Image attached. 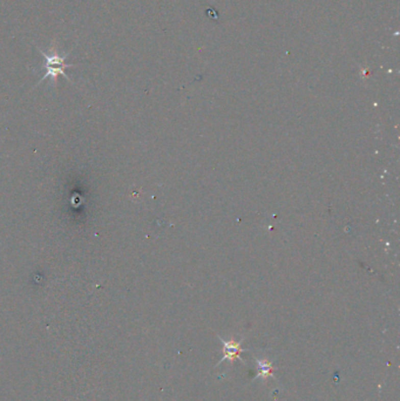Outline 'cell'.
<instances>
[{"label": "cell", "mask_w": 400, "mask_h": 401, "mask_svg": "<svg viewBox=\"0 0 400 401\" xmlns=\"http://www.w3.org/2000/svg\"><path fill=\"white\" fill-rule=\"evenodd\" d=\"M38 50L42 54V57L45 58V65H44L45 75L42 76V79L39 80L37 86L39 84H41L44 80H46L47 77H49V79L52 80V84L56 85L59 75H62L65 77V79H67L68 81L72 83V80H70L69 76L67 75V74H66V69L74 67V65L66 64V59L68 58L69 53H62V54L59 53L58 45H57L56 41H53L52 45L49 46L48 53L44 52V50L39 47H38Z\"/></svg>", "instance_id": "1"}, {"label": "cell", "mask_w": 400, "mask_h": 401, "mask_svg": "<svg viewBox=\"0 0 400 401\" xmlns=\"http://www.w3.org/2000/svg\"><path fill=\"white\" fill-rule=\"evenodd\" d=\"M219 340L222 342V359L219 360L218 364H221L222 361H226V360H230V361H234L235 359H238L241 360L242 363L245 364V361L242 359L241 358V353L242 352H245L246 350L242 349V342L241 341H235V340H224L222 339L221 337H218Z\"/></svg>", "instance_id": "2"}, {"label": "cell", "mask_w": 400, "mask_h": 401, "mask_svg": "<svg viewBox=\"0 0 400 401\" xmlns=\"http://www.w3.org/2000/svg\"><path fill=\"white\" fill-rule=\"evenodd\" d=\"M273 365L271 361L263 359V360H256V378H262V379H265V378L272 377L273 372Z\"/></svg>", "instance_id": "3"}]
</instances>
